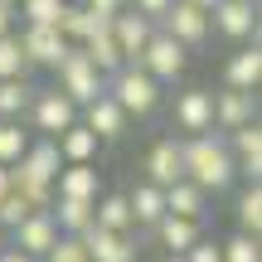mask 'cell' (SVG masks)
Returning <instances> with one entry per match:
<instances>
[{"instance_id": "1f68e13d", "label": "cell", "mask_w": 262, "mask_h": 262, "mask_svg": "<svg viewBox=\"0 0 262 262\" xmlns=\"http://www.w3.org/2000/svg\"><path fill=\"white\" fill-rule=\"evenodd\" d=\"M39 262H88V248H83V238H63L58 233V243L49 248Z\"/></svg>"}, {"instance_id": "6da1fadb", "label": "cell", "mask_w": 262, "mask_h": 262, "mask_svg": "<svg viewBox=\"0 0 262 262\" xmlns=\"http://www.w3.org/2000/svg\"><path fill=\"white\" fill-rule=\"evenodd\" d=\"M185 146V180H194L204 194H224L233 189V156L224 146V131H199V136H180Z\"/></svg>"}, {"instance_id": "44dd1931", "label": "cell", "mask_w": 262, "mask_h": 262, "mask_svg": "<svg viewBox=\"0 0 262 262\" xmlns=\"http://www.w3.org/2000/svg\"><path fill=\"white\" fill-rule=\"evenodd\" d=\"M58 156H63V165H97V156H102V141L93 136L83 122H73L68 131H58Z\"/></svg>"}, {"instance_id": "83f0119b", "label": "cell", "mask_w": 262, "mask_h": 262, "mask_svg": "<svg viewBox=\"0 0 262 262\" xmlns=\"http://www.w3.org/2000/svg\"><path fill=\"white\" fill-rule=\"evenodd\" d=\"M0 78H29V58L19 49V34H0Z\"/></svg>"}, {"instance_id": "ac0fdd59", "label": "cell", "mask_w": 262, "mask_h": 262, "mask_svg": "<svg viewBox=\"0 0 262 262\" xmlns=\"http://www.w3.org/2000/svg\"><path fill=\"white\" fill-rule=\"evenodd\" d=\"M97 194H102V170L97 165H63L54 175V199H83V204H93Z\"/></svg>"}, {"instance_id": "30bf717a", "label": "cell", "mask_w": 262, "mask_h": 262, "mask_svg": "<svg viewBox=\"0 0 262 262\" xmlns=\"http://www.w3.org/2000/svg\"><path fill=\"white\" fill-rule=\"evenodd\" d=\"M78 122L93 131V136L102 141V146H112V141H122V136H126L131 117H126V112H122V107H117L107 93H102V97H93L88 107H78Z\"/></svg>"}, {"instance_id": "f1b7e54d", "label": "cell", "mask_w": 262, "mask_h": 262, "mask_svg": "<svg viewBox=\"0 0 262 262\" xmlns=\"http://www.w3.org/2000/svg\"><path fill=\"white\" fill-rule=\"evenodd\" d=\"M219 253H224V262H262V238L257 233H228L219 243Z\"/></svg>"}, {"instance_id": "7402d4cb", "label": "cell", "mask_w": 262, "mask_h": 262, "mask_svg": "<svg viewBox=\"0 0 262 262\" xmlns=\"http://www.w3.org/2000/svg\"><path fill=\"white\" fill-rule=\"evenodd\" d=\"M93 228L136 233V228H131V204H126V194H112V189H102V194L93 199Z\"/></svg>"}, {"instance_id": "d590c367", "label": "cell", "mask_w": 262, "mask_h": 262, "mask_svg": "<svg viewBox=\"0 0 262 262\" xmlns=\"http://www.w3.org/2000/svg\"><path fill=\"white\" fill-rule=\"evenodd\" d=\"M10 29H19V15L10 0H0V34H10Z\"/></svg>"}, {"instance_id": "4316f807", "label": "cell", "mask_w": 262, "mask_h": 262, "mask_svg": "<svg viewBox=\"0 0 262 262\" xmlns=\"http://www.w3.org/2000/svg\"><path fill=\"white\" fill-rule=\"evenodd\" d=\"M233 219H238V233H257L262 238V185H243L238 189Z\"/></svg>"}, {"instance_id": "e0dca14e", "label": "cell", "mask_w": 262, "mask_h": 262, "mask_svg": "<svg viewBox=\"0 0 262 262\" xmlns=\"http://www.w3.org/2000/svg\"><path fill=\"white\" fill-rule=\"evenodd\" d=\"M224 88H238V93H257L262 88V44H238V54L224 63Z\"/></svg>"}, {"instance_id": "8fae6325", "label": "cell", "mask_w": 262, "mask_h": 262, "mask_svg": "<svg viewBox=\"0 0 262 262\" xmlns=\"http://www.w3.org/2000/svg\"><path fill=\"white\" fill-rule=\"evenodd\" d=\"M146 180L160 185V189L185 180V146H180V136H160L156 146L146 150Z\"/></svg>"}, {"instance_id": "cb8c5ba5", "label": "cell", "mask_w": 262, "mask_h": 262, "mask_svg": "<svg viewBox=\"0 0 262 262\" xmlns=\"http://www.w3.org/2000/svg\"><path fill=\"white\" fill-rule=\"evenodd\" d=\"M49 214H54V224H58L63 238H83L88 228H93V204H83V199H54Z\"/></svg>"}, {"instance_id": "3957f363", "label": "cell", "mask_w": 262, "mask_h": 262, "mask_svg": "<svg viewBox=\"0 0 262 262\" xmlns=\"http://www.w3.org/2000/svg\"><path fill=\"white\" fill-rule=\"evenodd\" d=\"M54 78H58L54 88H58V93L68 97V102H78V107H88L93 97H102V93H107V78H102V73L93 68V58H88V54H83L78 44L68 49L63 58H58Z\"/></svg>"}, {"instance_id": "484cf974", "label": "cell", "mask_w": 262, "mask_h": 262, "mask_svg": "<svg viewBox=\"0 0 262 262\" xmlns=\"http://www.w3.org/2000/svg\"><path fill=\"white\" fill-rule=\"evenodd\" d=\"M78 49H83V54L93 58V68H97L102 78H112L117 68H126V58H122V49L112 44V34H88V39H83Z\"/></svg>"}, {"instance_id": "d6986e66", "label": "cell", "mask_w": 262, "mask_h": 262, "mask_svg": "<svg viewBox=\"0 0 262 262\" xmlns=\"http://www.w3.org/2000/svg\"><path fill=\"white\" fill-rule=\"evenodd\" d=\"M126 204H131V228H156L160 219H165V189L150 185V180H141V185L126 189Z\"/></svg>"}, {"instance_id": "f35d334b", "label": "cell", "mask_w": 262, "mask_h": 262, "mask_svg": "<svg viewBox=\"0 0 262 262\" xmlns=\"http://www.w3.org/2000/svg\"><path fill=\"white\" fill-rule=\"evenodd\" d=\"M189 5H199V10H204V15H209V10H214L219 0H189Z\"/></svg>"}, {"instance_id": "60d3db41", "label": "cell", "mask_w": 262, "mask_h": 262, "mask_svg": "<svg viewBox=\"0 0 262 262\" xmlns=\"http://www.w3.org/2000/svg\"><path fill=\"white\" fill-rule=\"evenodd\" d=\"M0 248H5V233H0Z\"/></svg>"}, {"instance_id": "d4e9b609", "label": "cell", "mask_w": 262, "mask_h": 262, "mask_svg": "<svg viewBox=\"0 0 262 262\" xmlns=\"http://www.w3.org/2000/svg\"><path fill=\"white\" fill-rule=\"evenodd\" d=\"M34 83L29 78H0V122H25Z\"/></svg>"}, {"instance_id": "2e32d148", "label": "cell", "mask_w": 262, "mask_h": 262, "mask_svg": "<svg viewBox=\"0 0 262 262\" xmlns=\"http://www.w3.org/2000/svg\"><path fill=\"white\" fill-rule=\"evenodd\" d=\"M146 233L156 238L165 253H175V257H180V253H189V248L204 238V219H180V214H165L156 228H146Z\"/></svg>"}, {"instance_id": "b9f144b4", "label": "cell", "mask_w": 262, "mask_h": 262, "mask_svg": "<svg viewBox=\"0 0 262 262\" xmlns=\"http://www.w3.org/2000/svg\"><path fill=\"white\" fill-rule=\"evenodd\" d=\"M10 5H19V0H10Z\"/></svg>"}, {"instance_id": "e575fe53", "label": "cell", "mask_w": 262, "mask_h": 262, "mask_svg": "<svg viewBox=\"0 0 262 262\" xmlns=\"http://www.w3.org/2000/svg\"><path fill=\"white\" fill-rule=\"evenodd\" d=\"M88 10H97V15H122L126 10V0H83Z\"/></svg>"}, {"instance_id": "52a82bcc", "label": "cell", "mask_w": 262, "mask_h": 262, "mask_svg": "<svg viewBox=\"0 0 262 262\" xmlns=\"http://www.w3.org/2000/svg\"><path fill=\"white\" fill-rule=\"evenodd\" d=\"M209 29L233 44H253L257 39V0H219L209 10Z\"/></svg>"}, {"instance_id": "5bb4252c", "label": "cell", "mask_w": 262, "mask_h": 262, "mask_svg": "<svg viewBox=\"0 0 262 262\" xmlns=\"http://www.w3.org/2000/svg\"><path fill=\"white\" fill-rule=\"evenodd\" d=\"M248 122H257V93H238V88L214 93V131H238Z\"/></svg>"}, {"instance_id": "5b68a950", "label": "cell", "mask_w": 262, "mask_h": 262, "mask_svg": "<svg viewBox=\"0 0 262 262\" xmlns=\"http://www.w3.org/2000/svg\"><path fill=\"white\" fill-rule=\"evenodd\" d=\"M156 29H160V34H170L180 49H204L209 34H214V29H209V15L199 5H189V0H175V5L156 19Z\"/></svg>"}, {"instance_id": "7c38bea8", "label": "cell", "mask_w": 262, "mask_h": 262, "mask_svg": "<svg viewBox=\"0 0 262 262\" xmlns=\"http://www.w3.org/2000/svg\"><path fill=\"white\" fill-rule=\"evenodd\" d=\"M175 126H180V136L214 131V93L209 88H185L175 97Z\"/></svg>"}, {"instance_id": "ffe728a7", "label": "cell", "mask_w": 262, "mask_h": 262, "mask_svg": "<svg viewBox=\"0 0 262 262\" xmlns=\"http://www.w3.org/2000/svg\"><path fill=\"white\" fill-rule=\"evenodd\" d=\"M25 175H34V180H49L54 185V175L63 170V156H58V141L54 136H29V146H25V156L15 160Z\"/></svg>"}, {"instance_id": "74e56055", "label": "cell", "mask_w": 262, "mask_h": 262, "mask_svg": "<svg viewBox=\"0 0 262 262\" xmlns=\"http://www.w3.org/2000/svg\"><path fill=\"white\" fill-rule=\"evenodd\" d=\"M10 194V165H0V199Z\"/></svg>"}, {"instance_id": "603a6c76", "label": "cell", "mask_w": 262, "mask_h": 262, "mask_svg": "<svg viewBox=\"0 0 262 262\" xmlns=\"http://www.w3.org/2000/svg\"><path fill=\"white\" fill-rule=\"evenodd\" d=\"M165 214H180V219H204L209 214V194L194 185V180H175L165 189Z\"/></svg>"}, {"instance_id": "9c48e42d", "label": "cell", "mask_w": 262, "mask_h": 262, "mask_svg": "<svg viewBox=\"0 0 262 262\" xmlns=\"http://www.w3.org/2000/svg\"><path fill=\"white\" fill-rule=\"evenodd\" d=\"M5 243L19 248L25 257H44L49 248L58 243V224H54V214H49V209H34L29 219H19V224L5 233Z\"/></svg>"}, {"instance_id": "f546056e", "label": "cell", "mask_w": 262, "mask_h": 262, "mask_svg": "<svg viewBox=\"0 0 262 262\" xmlns=\"http://www.w3.org/2000/svg\"><path fill=\"white\" fill-rule=\"evenodd\" d=\"M63 5L68 0H19L15 15H19V25H58Z\"/></svg>"}, {"instance_id": "d6a6232c", "label": "cell", "mask_w": 262, "mask_h": 262, "mask_svg": "<svg viewBox=\"0 0 262 262\" xmlns=\"http://www.w3.org/2000/svg\"><path fill=\"white\" fill-rule=\"evenodd\" d=\"M185 262H224V253H219V238H199L189 253H180Z\"/></svg>"}, {"instance_id": "7a4b0ae2", "label": "cell", "mask_w": 262, "mask_h": 262, "mask_svg": "<svg viewBox=\"0 0 262 262\" xmlns=\"http://www.w3.org/2000/svg\"><path fill=\"white\" fill-rule=\"evenodd\" d=\"M107 97H112L126 117H150L160 102H165V88H160L150 73H141L136 63H126V68H117V73L107 78Z\"/></svg>"}, {"instance_id": "4fadbf2b", "label": "cell", "mask_w": 262, "mask_h": 262, "mask_svg": "<svg viewBox=\"0 0 262 262\" xmlns=\"http://www.w3.org/2000/svg\"><path fill=\"white\" fill-rule=\"evenodd\" d=\"M112 44L122 49V58L126 63H136L141 58V49H146V39L156 34V19H146V15H136V10H122V15H112Z\"/></svg>"}, {"instance_id": "ab89813d", "label": "cell", "mask_w": 262, "mask_h": 262, "mask_svg": "<svg viewBox=\"0 0 262 262\" xmlns=\"http://www.w3.org/2000/svg\"><path fill=\"white\" fill-rule=\"evenodd\" d=\"M165 262H185V257H175V253H165Z\"/></svg>"}, {"instance_id": "836d02e7", "label": "cell", "mask_w": 262, "mask_h": 262, "mask_svg": "<svg viewBox=\"0 0 262 262\" xmlns=\"http://www.w3.org/2000/svg\"><path fill=\"white\" fill-rule=\"evenodd\" d=\"M170 5H175V0H126V10H136V15H146V19H160Z\"/></svg>"}, {"instance_id": "8992f818", "label": "cell", "mask_w": 262, "mask_h": 262, "mask_svg": "<svg viewBox=\"0 0 262 262\" xmlns=\"http://www.w3.org/2000/svg\"><path fill=\"white\" fill-rule=\"evenodd\" d=\"M25 117H29V126H34L39 136H58V131H68L78 122V102H68L58 88H34Z\"/></svg>"}, {"instance_id": "9a60e30c", "label": "cell", "mask_w": 262, "mask_h": 262, "mask_svg": "<svg viewBox=\"0 0 262 262\" xmlns=\"http://www.w3.org/2000/svg\"><path fill=\"white\" fill-rule=\"evenodd\" d=\"M88 262H136V233H112V228H88L83 233Z\"/></svg>"}, {"instance_id": "ba28073f", "label": "cell", "mask_w": 262, "mask_h": 262, "mask_svg": "<svg viewBox=\"0 0 262 262\" xmlns=\"http://www.w3.org/2000/svg\"><path fill=\"white\" fill-rule=\"evenodd\" d=\"M15 34H19V49H25L29 68H49V73H54V68H58V58L73 49V44H68V39L58 34L54 25H19Z\"/></svg>"}, {"instance_id": "4dcf8cb0", "label": "cell", "mask_w": 262, "mask_h": 262, "mask_svg": "<svg viewBox=\"0 0 262 262\" xmlns=\"http://www.w3.org/2000/svg\"><path fill=\"white\" fill-rule=\"evenodd\" d=\"M29 146V131L25 122H0V165H15Z\"/></svg>"}, {"instance_id": "277c9868", "label": "cell", "mask_w": 262, "mask_h": 262, "mask_svg": "<svg viewBox=\"0 0 262 262\" xmlns=\"http://www.w3.org/2000/svg\"><path fill=\"white\" fill-rule=\"evenodd\" d=\"M185 63H189V49H180L170 34H150L146 39V49H141V58H136V68L141 73H150L160 88H170V83H180L185 78Z\"/></svg>"}, {"instance_id": "8d00e7d4", "label": "cell", "mask_w": 262, "mask_h": 262, "mask_svg": "<svg viewBox=\"0 0 262 262\" xmlns=\"http://www.w3.org/2000/svg\"><path fill=\"white\" fill-rule=\"evenodd\" d=\"M0 262H39V257H25L19 248H10V243H5V248H0Z\"/></svg>"}]
</instances>
